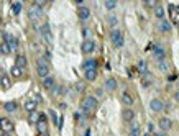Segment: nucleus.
Listing matches in <instances>:
<instances>
[{
  "instance_id": "nucleus-1",
  "label": "nucleus",
  "mask_w": 179,
  "mask_h": 136,
  "mask_svg": "<svg viewBox=\"0 0 179 136\" xmlns=\"http://www.w3.org/2000/svg\"><path fill=\"white\" fill-rule=\"evenodd\" d=\"M36 70H38V75L43 79H46L50 75V66H48V61L43 58H40L36 61Z\"/></svg>"
},
{
  "instance_id": "nucleus-2",
  "label": "nucleus",
  "mask_w": 179,
  "mask_h": 136,
  "mask_svg": "<svg viewBox=\"0 0 179 136\" xmlns=\"http://www.w3.org/2000/svg\"><path fill=\"white\" fill-rule=\"evenodd\" d=\"M96 107H97V99L92 97V95L86 97V99L82 100V103H81V108H82L84 113H91V110H94Z\"/></svg>"
},
{
  "instance_id": "nucleus-3",
  "label": "nucleus",
  "mask_w": 179,
  "mask_h": 136,
  "mask_svg": "<svg viewBox=\"0 0 179 136\" xmlns=\"http://www.w3.org/2000/svg\"><path fill=\"white\" fill-rule=\"evenodd\" d=\"M110 38H112V43H113L115 48H122V46H123V36H122L120 30L113 28L112 31H110Z\"/></svg>"
},
{
  "instance_id": "nucleus-4",
  "label": "nucleus",
  "mask_w": 179,
  "mask_h": 136,
  "mask_svg": "<svg viewBox=\"0 0 179 136\" xmlns=\"http://www.w3.org/2000/svg\"><path fill=\"white\" fill-rule=\"evenodd\" d=\"M2 36H4V43H7V44L10 46V49H12V51H17L18 49V41H17V38H15V36L7 35V33H4Z\"/></svg>"
},
{
  "instance_id": "nucleus-5",
  "label": "nucleus",
  "mask_w": 179,
  "mask_h": 136,
  "mask_svg": "<svg viewBox=\"0 0 179 136\" xmlns=\"http://www.w3.org/2000/svg\"><path fill=\"white\" fill-rule=\"evenodd\" d=\"M94 49H96V43L92 41V39H86V41L81 44V51H82L84 54H91Z\"/></svg>"
},
{
  "instance_id": "nucleus-6",
  "label": "nucleus",
  "mask_w": 179,
  "mask_h": 136,
  "mask_svg": "<svg viewBox=\"0 0 179 136\" xmlns=\"http://www.w3.org/2000/svg\"><path fill=\"white\" fill-rule=\"evenodd\" d=\"M0 125H2V131H5V133H10V131H13V123H12V120H8V118H2L0 120Z\"/></svg>"
},
{
  "instance_id": "nucleus-7",
  "label": "nucleus",
  "mask_w": 179,
  "mask_h": 136,
  "mask_svg": "<svg viewBox=\"0 0 179 136\" xmlns=\"http://www.w3.org/2000/svg\"><path fill=\"white\" fill-rule=\"evenodd\" d=\"M36 130L40 135H45V133H48V125H46V116L41 115V120L36 123Z\"/></svg>"
},
{
  "instance_id": "nucleus-8",
  "label": "nucleus",
  "mask_w": 179,
  "mask_h": 136,
  "mask_svg": "<svg viewBox=\"0 0 179 136\" xmlns=\"http://www.w3.org/2000/svg\"><path fill=\"white\" fill-rule=\"evenodd\" d=\"M153 56L158 61H163V59L166 58V51H164V48H161V46H154L153 48Z\"/></svg>"
},
{
  "instance_id": "nucleus-9",
  "label": "nucleus",
  "mask_w": 179,
  "mask_h": 136,
  "mask_svg": "<svg viewBox=\"0 0 179 136\" xmlns=\"http://www.w3.org/2000/svg\"><path fill=\"white\" fill-rule=\"evenodd\" d=\"M41 35H43V38H45L48 43L53 41V35H51V30H50V25H48V23L41 26Z\"/></svg>"
},
{
  "instance_id": "nucleus-10",
  "label": "nucleus",
  "mask_w": 179,
  "mask_h": 136,
  "mask_svg": "<svg viewBox=\"0 0 179 136\" xmlns=\"http://www.w3.org/2000/svg\"><path fill=\"white\" fill-rule=\"evenodd\" d=\"M158 125H159V128H161L163 131H168V130L173 128V121H171L169 118H159Z\"/></svg>"
},
{
  "instance_id": "nucleus-11",
  "label": "nucleus",
  "mask_w": 179,
  "mask_h": 136,
  "mask_svg": "<svg viewBox=\"0 0 179 136\" xmlns=\"http://www.w3.org/2000/svg\"><path fill=\"white\" fill-rule=\"evenodd\" d=\"M150 108H151L153 111H161L163 108H164V105H163V102H161L159 99H153V100L150 102Z\"/></svg>"
},
{
  "instance_id": "nucleus-12",
  "label": "nucleus",
  "mask_w": 179,
  "mask_h": 136,
  "mask_svg": "<svg viewBox=\"0 0 179 136\" xmlns=\"http://www.w3.org/2000/svg\"><path fill=\"white\" fill-rule=\"evenodd\" d=\"M41 13H43V10L41 8H38V7H31V8H30V18H31V20H38V18L41 17Z\"/></svg>"
},
{
  "instance_id": "nucleus-13",
  "label": "nucleus",
  "mask_w": 179,
  "mask_h": 136,
  "mask_svg": "<svg viewBox=\"0 0 179 136\" xmlns=\"http://www.w3.org/2000/svg\"><path fill=\"white\" fill-rule=\"evenodd\" d=\"M77 15H79L81 20H89V17H91V10H89L87 7H79Z\"/></svg>"
},
{
  "instance_id": "nucleus-14",
  "label": "nucleus",
  "mask_w": 179,
  "mask_h": 136,
  "mask_svg": "<svg viewBox=\"0 0 179 136\" xmlns=\"http://www.w3.org/2000/svg\"><path fill=\"white\" fill-rule=\"evenodd\" d=\"M43 87H45L46 90H53L54 87V77H51V75H48L46 79H43Z\"/></svg>"
},
{
  "instance_id": "nucleus-15",
  "label": "nucleus",
  "mask_w": 179,
  "mask_h": 136,
  "mask_svg": "<svg viewBox=\"0 0 179 136\" xmlns=\"http://www.w3.org/2000/svg\"><path fill=\"white\" fill-rule=\"evenodd\" d=\"M158 30L163 31V33H168V31H171V23L168 20H161L158 23Z\"/></svg>"
},
{
  "instance_id": "nucleus-16",
  "label": "nucleus",
  "mask_w": 179,
  "mask_h": 136,
  "mask_svg": "<svg viewBox=\"0 0 179 136\" xmlns=\"http://www.w3.org/2000/svg\"><path fill=\"white\" fill-rule=\"evenodd\" d=\"M26 64H28V61H26V58L23 56V54H18L17 56V59H15V66H18V67H26Z\"/></svg>"
},
{
  "instance_id": "nucleus-17",
  "label": "nucleus",
  "mask_w": 179,
  "mask_h": 136,
  "mask_svg": "<svg viewBox=\"0 0 179 136\" xmlns=\"http://www.w3.org/2000/svg\"><path fill=\"white\" fill-rule=\"evenodd\" d=\"M133 118H135V111L132 108H125L123 110V120L130 123V121H133Z\"/></svg>"
},
{
  "instance_id": "nucleus-18",
  "label": "nucleus",
  "mask_w": 179,
  "mask_h": 136,
  "mask_svg": "<svg viewBox=\"0 0 179 136\" xmlns=\"http://www.w3.org/2000/svg\"><path fill=\"white\" fill-rule=\"evenodd\" d=\"M97 67V61L96 59H87V61H84V70H92Z\"/></svg>"
},
{
  "instance_id": "nucleus-19",
  "label": "nucleus",
  "mask_w": 179,
  "mask_h": 136,
  "mask_svg": "<svg viewBox=\"0 0 179 136\" xmlns=\"http://www.w3.org/2000/svg\"><path fill=\"white\" fill-rule=\"evenodd\" d=\"M25 110L30 111V113L36 111V102H35V100H26L25 102Z\"/></svg>"
},
{
  "instance_id": "nucleus-20",
  "label": "nucleus",
  "mask_w": 179,
  "mask_h": 136,
  "mask_svg": "<svg viewBox=\"0 0 179 136\" xmlns=\"http://www.w3.org/2000/svg\"><path fill=\"white\" fill-rule=\"evenodd\" d=\"M122 102L125 103V105H133V99H132V95L128 94V92H123V94H122Z\"/></svg>"
},
{
  "instance_id": "nucleus-21",
  "label": "nucleus",
  "mask_w": 179,
  "mask_h": 136,
  "mask_svg": "<svg viewBox=\"0 0 179 136\" xmlns=\"http://www.w3.org/2000/svg\"><path fill=\"white\" fill-rule=\"evenodd\" d=\"M105 89H107V90H110V92H112V90H115V89H117V80H115V79H107V82H105Z\"/></svg>"
},
{
  "instance_id": "nucleus-22",
  "label": "nucleus",
  "mask_w": 179,
  "mask_h": 136,
  "mask_svg": "<svg viewBox=\"0 0 179 136\" xmlns=\"http://www.w3.org/2000/svg\"><path fill=\"white\" fill-rule=\"evenodd\" d=\"M21 8H23V5H21L20 2H13V4H12V12H13V15H20Z\"/></svg>"
},
{
  "instance_id": "nucleus-23",
  "label": "nucleus",
  "mask_w": 179,
  "mask_h": 136,
  "mask_svg": "<svg viewBox=\"0 0 179 136\" xmlns=\"http://www.w3.org/2000/svg\"><path fill=\"white\" fill-rule=\"evenodd\" d=\"M138 72H140V74L142 75H145V74H148V69H146V62L143 61H138Z\"/></svg>"
},
{
  "instance_id": "nucleus-24",
  "label": "nucleus",
  "mask_w": 179,
  "mask_h": 136,
  "mask_svg": "<svg viewBox=\"0 0 179 136\" xmlns=\"http://www.w3.org/2000/svg\"><path fill=\"white\" fill-rule=\"evenodd\" d=\"M86 79L87 80H96L97 79V69H92V70H86Z\"/></svg>"
},
{
  "instance_id": "nucleus-25",
  "label": "nucleus",
  "mask_w": 179,
  "mask_h": 136,
  "mask_svg": "<svg viewBox=\"0 0 179 136\" xmlns=\"http://www.w3.org/2000/svg\"><path fill=\"white\" fill-rule=\"evenodd\" d=\"M130 136H140V125H138V123H132V128H130Z\"/></svg>"
},
{
  "instance_id": "nucleus-26",
  "label": "nucleus",
  "mask_w": 179,
  "mask_h": 136,
  "mask_svg": "<svg viewBox=\"0 0 179 136\" xmlns=\"http://www.w3.org/2000/svg\"><path fill=\"white\" fill-rule=\"evenodd\" d=\"M4 108L7 111H15V110H17V102H5L4 103Z\"/></svg>"
},
{
  "instance_id": "nucleus-27",
  "label": "nucleus",
  "mask_w": 179,
  "mask_h": 136,
  "mask_svg": "<svg viewBox=\"0 0 179 136\" xmlns=\"http://www.w3.org/2000/svg\"><path fill=\"white\" fill-rule=\"evenodd\" d=\"M40 120H41V115H40L38 111H33V113H30V121H31V123L36 125Z\"/></svg>"
},
{
  "instance_id": "nucleus-28",
  "label": "nucleus",
  "mask_w": 179,
  "mask_h": 136,
  "mask_svg": "<svg viewBox=\"0 0 179 136\" xmlns=\"http://www.w3.org/2000/svg\"><path fill=\"white\" fill-rule=\"evenodd\" d=\"M154 15H156V18H159V20H164V8H163V7H156V8H154Z\"/></svg>"
},
{
  "instance_id": "nucleus-29",
  "label": "nucleus",
  "mask_w": 179,
  "mask_h": 136,
  "mask_svg": "<svg viewBox=\"0 0 179 136\" xmlns=\"http://www.w3.org/2000/svg\"><path fill=\"white\" fill-rule=\"evenodd\" d=\"M158 67H159V70H163V72H168V69H169V64H168V62L163 59V61H158Z\"/></svg>"
},
{
  "instance_id": "nucleus-30",
  "label": "nucleus",
  "mask_w": 179,
  "mask_h": 136,
  "mask_svg": "<svg viewBox=\"0 0 179 136\" xmlns=\"http://www.w3.org/2000/svg\"><path fill=\"white\" fill-rule=\"evenodd\" d=\"M21 74H23V69H21V67H18V66H13L12 67V75H13V77H20Z\"/></svg>"
},
{
  "instance_id": "nucleus-31",
  "label": "nucleus",
  "mask_w": 179,
  "mask_h": 136,
  "mask_svg": "<svg viewBox=\"0 0 179 136\" xmlns=\"http://www.w3.org/2000/svg\"><path fill=\"white\" fill-rule=\"evenodd\" d=\"M0 51H2V56H7V54L10 53V46L7 44V43H2V46H0Z\"/></svg>"
},
{
  "instance_id": "nucleus-32",
  "label": "nucleus",
  "mask_w": 179,
  "mask_h": 136,
  "mask_svg": "<svg viewBox=\"0 0 179 136\" xmlns=\"http://www.w3.org/2000/svg\"><path fill=\"white\" fill-rule=\"evenodd\" d=\"M10 87V80H8V77H7V75L5 74H2V89H8Z\"/></svg>"
},
{
  "instance_id": "nucleus-33",
  "label": "nucleus",
  "mask_w": 179,
  "mask_h": 136,
  "mask_svg": "<svg viewBox=\"0 0 179 136\" xmlns=\"http://www.w3.org/2000/svg\"><path fill=\"white\" fill-rule=\"evenodd\" d=\"M50 115H51V118H53L54 123L59 126V120H58V115H56V111H54V110H50Z\"/></svg>"
},
{
  "instance_id": "nucleus-34",
  "label": "nucleus",
  "mask_w": 179,
  "mask_h": 136,
  "mask_svg": "<svg viewBox=\"0 0 179 136\" xmlns=\"http://www.w3.org/2000/svg\"><path fill=\"white\" fill-rule=\"evenodd\" d=\"M115 2H110V0H107V2H105V7H107V8L108 10H113V8H115Z\"/></svg>"
},
{
  "instance_id": "nucleus-35",
  "label": "nucleus",
  "mask_w": 179,
  "mask_h": 136,
  "mask_svg": "<svg viewBox=\"0 0 179 136\" xmlns=\"http://www.w3.org/2000/svg\"><path fill=\"white\" fill-rule=\"evenodd\" d=\"M53 94H54V95H58V94H63V89L56 85V87H54V89H53Z\"/></svg>"
},
{
  "instance_id": "nucleus-36",
  "label": "nucleus",
  "mask_w": 179,
  "mask_h": 136,
  "mask_svg": "<svg viewBox=\"0 0 179 136\" xmlns=\"http://www.w3.org/2000/svg\"><path fill=\"white\" fill-rule=\"evenodd\" d=\"M108 23L115 26V25H117V18H115V17H108Z\"/></svg>"
},
{
  "instance_id": "nucleus-37",
  "label": "nucleus",
  "mask_w": 179,
  "mask_h": 136,
  "mask_svg": "<svg viewBox=\"0 0 179 136\" xmlns=\"http://www.w3.org/2000/svg\"><path fill=\"white\" fill-rule=\"evenodd\" d=\"M82 35H84V36H89V35H91V31H89L87 28H84L82 30Z\"/></svg>"
},
{
  "instance_id": "nucleus-38",
  "label": "nucleus",
  "mask_w": 179,
  "mask_h": 136,
  "mask_svg": "<svg viewBox=\"0 0 179 136\" xmlns=\"http://www.w3.org/2000/svg\"><path fill=\"white\" fill-rule=\"evenodd\" d=\"M148 130H150V131H153V130H154V126H153V123H148Z\"/></svg>"
},
{
  "instance_id": "nucleus-39",
  "label": "nucleus",
  "mask_w": 179,
  "mask_h": 136,
  "mask_svg": "<svg viewBox=\"0 0 179 136\" xmlns=\"http://www.w3.org/2000/svg\"><path fill=\"white\" fill-rule=\"evenodd\" d=\"M82 89H84V85L79 82V84H77V90H82Z\"/></svg>"
},
{
  "instance_id": "nucleus-40",
  "label": "nucleus",
  "mask_w": 179,
  "mask_h": 136,
  "mask_svg": "<svg viewBox=\"0 0 179 136\" xmlns=\"http://www.w3.org/2000/svg\"><path fill=\"white\" fill-rule=\"evenodd\" d=\"M174 99H176V100H178V102H179V90H178V92H176V94H174Z\"/></svg>"
},
{
  "instance_id": "nucleus-41",
  "label": "nucleus",
  "mask_w": 179,
  "mask_h": 136,
  "mask_svg": "<svg viewBox=\"0 0 179 136\" xmlns=\"http://www.w3.org/2000/svg\"><path fill=\"white\" fill-rule=\"evenodd\" d=\"M84 136H91V130H86V135Z\"/></svg>"
},
{
  "instance_id": "nucleus-42",
  "label": "nucleus",
  "mask_w": 179,
  "mask_h": 136,
  "mask_svg": "<svg viewBox=\"0 0 179 136\" xmlns=\"http://www.w3.org/2000/svg\"><path fill=\"white\" fill-rule=\"evenodd\" d=\"M2 136H12L10 133H5V131H2Z\"/></svg>"
},
{
  "instance_id": "nucleus-43",
  "label": "nucleus",
  "mask_w": 179,
  "mask_h": 136,
  "mask_svg": "<svg viewBox=\"0 0 179 136\" xmlns=\"http://www.w3.org/2000/svg\"><path fill=\"white\" fill-rule=\"evenodd\" d=\"M156 136H166V133H156Z\"/></svg>"
},
{
  "instance_id": "nucleus-44",
  "label": "nucleus",
  "mask_w": 179,
  "mask_h": 136,
  "mask_svg": "<svg viewBox=\"0 0 179 136\" xmlns=\"http://www.w3.org/2000/svg\"><path fill=\"white\" fill-rule=\"evenodd\" d=\"M40 136H48V133H45V135H40Z\"/></svg>"
},
{
  "instance_id": "nucleus-45",
  "label": "nucleus",
  "mask_w": 179,
  "mask_h": 136,
  "mask_svg": "<svg viewBox=\"0 0 179 136\" xmlns=\"http://www.w3.org/2000/svg\"><path fill=\"white\" fill-rule=\"evenodd\" d=\"M145 136H150V135H145Z\"/></svg>"
}]
</instances>
